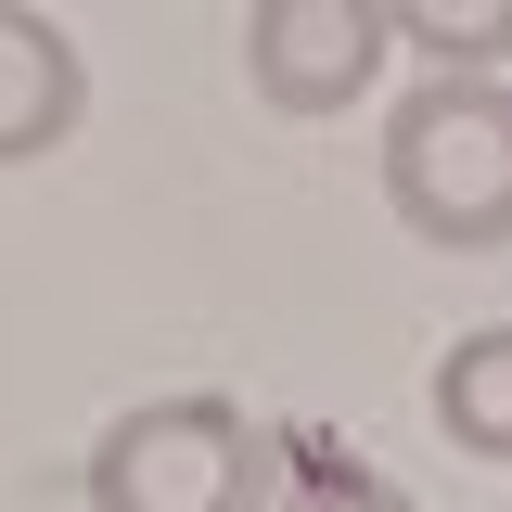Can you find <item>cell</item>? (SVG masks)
Segmentation results:
<instances>
[{
    "label": "cell",
    "mask_w": 512,
    "mask_h": 512,
    "mask_svg": "<svg viewBox=\"0 0 512 512\" xmlns=\"http://www.w3.org/2000/svg\"><path fill=\"white\" fill-rule=\"evenodd\" d=\"M384 205L436 256H500L512 244V90L423 64L384 103Z\"/></svg>",
    "instance_id": "1"
},
{
    "label": "cell",
    "mask_w": 512,
    "mask_h": 512,
    "mask_svg": "<svg viewBox=\"0 0 512 512\" xmlns=\"http://www.w3.org/2000/svg\"><path fill=\"white\" fill-rule=\"evenodd\" d=\"M77 487H90V512H269L282 448H269V423L244 397L180 384V397L116 410L90 436V461H77Z\"/></svg>",
    "instance_id": "2"
},
{
    "label": "cell",
    "mask_w": 512,
    "mask_h": 512,
    "mask_svg": "<svg viewBox=\"0 0 512 512\" xmlns=\"http://www.w3.org/2000/svg\"><path fill=\"white\" fill-rule=\"evenodd\" d=\"M397 64V13L384 0H244V77L269 116H359Z\"/></svg>",
    "instance_id": "3"
},
{
    "label": "cell",
    "mask_w": 512,
    "mask_h": 512,
    "mask_svg": "<svg viewBox=\"0 0 512 512\" xmlns=\"http://www.w3.org/2000/svg\"><path fill=\"white\" fill-rule=\"evenodd\" d=\"M77 116H90V52L64 39L39 0H0V167L64 154Z\"/></svg>",
    "instance_id": "4"
},
{
    "label": "cell",
    "mask_w": 512,
    "mask_h": 512,
    "mask_svg": "<svg viewBox=\"0 0 512 512\" xmlns=\"http://www.w3.org/2000/svg\"><path fill=\"white\" fill-rule=\"evenodd\" d=\"M423 410H436V436L461 461H512V320H474V333H448L436 384H423Z\"/></svg>",
    "instance_id": "5"
},
{
    "label": "cell",
    "mask_w": 512,
    "mask_h": 512,
    "mask_svg": "<svg viewBox=\"0 0 512 512\" xmlns=\"http://www.w3.org/2000/svg\"><path fill=\"white\" fill-rule=\"evenodd\" d=\"M397 13V52L461 64V77H500L512 64V0H384Z\"/></svg>",
    "instance_id": "6"
},
{
    "label": "cell",
    "mask_w": 512,
    "mask_h": 512,
    "mask_svg": "<svg viewBox=\"0 0 512 512\" xmlns=\"http://www.w3.org/2000/svg\"><path fill=\"white\" fill-rule=\"evenodd\" d=\"M269 512H423L397 474H372L359 448H295L282 461V487H269Z\"/></svg>",
    "instance_id": "7"
}]
</instances>
